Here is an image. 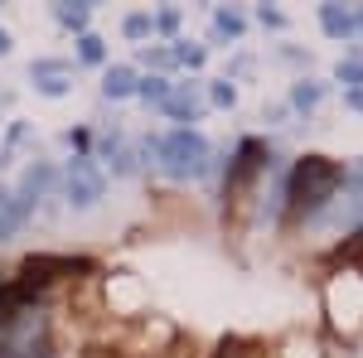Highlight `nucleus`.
Returning <instances> with one entry per match:
<instances>
[{
	"label": "nucleus",
	"mask_w": 363,
	"mask_h": 358,
	"mask_svg": "<svg viewBox=\"0 0 363 358\" xmlns=\"http://www.w3.org/2000/svg\"><path fill=\"white\" fill-rule=\"evenodd\" d=\"M136 92L145 97V102H165V97H169V83L160 78V73H155V78H136Z\"/></svg>",
	"instance_id": "nucleus-13"
},
{
	"label": "nucleus",
	"mask_w": 363,
	"mask_h": 358,
	"mask_svg": "<svg viewBox=\"0 0 363 358\" xmlns=\"http://www.w3.org/2000/svg\"><path fill=\"white\" fill-rule=\"evenodd\" d=\"M339 184H344V165H339V160H325V155H306V160H296V169H291V184H286L291 213H296V218L320 213V208L335 198Z\"/></svg>",
	"instance_id": "nucleus-1"
},
{
	"label": "nucleus",
	"mask_w": 363,
	"mask_h": 358,
	"mask_svg": "<svg viewBox=\"0 0 363 358\" xmlns=\"http://www.w3.org/2000/svg\"><path fill=\"white\" fill-rule=\"evenodd\" d=\"M344 102H349L354 111H363V87H349V97H344Z\"/></svg>",
	"instance_id": "nucleus-25"
},
{
	"label": "nucleus",
	"mask_w": 363,
	"mask_h": 358,
	"mask_svg": "<svg viewBox=\"0 0 363 358\" xmlns=\"http://www.w3.org/2000/svg\"><path fill=\"white\" fill-rule=\"evenodd\" d=\"M54 15H58V25H68V29H87V5H58Z\"/></svg>",
	"instance_id": "nucleus-14"
},
{
	"label": "nucleus",
	"mask_w": 363,
	"mask_h": 358,
	"mask_svg": "<svg viewBox=\"0 0 363 358\" xmlns=\"http://www.w3.org/2000/svg\"><path fill=\"white\" fill-rule=\"evenodd\" d=\"M213 102H218V107H233V102H238V87L233 83H213Z\"/></svg>",
	"instance_id": "nucleus-21"
},
{
	"label": "nucleus",
	"mask_w": 363,
	"mask_h": 358,
	"mask_svg": "<svg viewBox=\"0 0 363 358\" xmlns=\"http://www.w3.org/2000/svg\"><path fill=\"white\" fill-rule=\"evenodd\" d=\"M34 87H39L44 97H63V92H68V78H34Z\"/></svg>",
	"instance_id": "nucleus-19"
},
{
	"label": "nucleus",
	"mask_w": 363,
	"mask_h": 358,
	"mask_svg": "<svg viewBox=\"0 0 363 358\" xmlns=\"http://www.w3.org/2000/svg\"><path fill=\"white\" fill-rule=\"evenodd\" d=\"M281 358H320V349H315L310 339H291V344L281 349Z\"/></svg>",
	"instance_id": "nucleus-18"
},
{
	"label": "nucleus",
	"mask_w": 363,
	"mask_h": 358,
	"mask_svg": "<svg viewBox=\"0 0 363 358\" xmlns=\"http://www.w3.org/2000/svg\"><path fill=\"white\" fill-rule=\"evenodd\" d=\"M257 20H262V25H272V29H281V25H286V20H281L277 10H267V5H262V10H257Z\"/></svg>",
	"instance_id": "nucleus-24"
},
{
	"label": "nucleus",
	"mask_w": 363,
	"mask_h": 358,
	"mask_svg": "<svg viewBox=\"0 0 363 358\" xmlns=\"http://www.w3.org/2000/svg\"><path fill=\"white\" fill-rule=\"evenodd\" d=\"M0 54H10V34L5 29H0Z\"/></svg>",
	"instance_id": "nucleus-28"
},
{
	"label": "nucleus",
	"mask_w": 363,
	"mask_h": 358,
	"mask_svg": "<svg viewBox=\"0 0 363 358\" xmlns=\"http://www.w3.org/2000/svg\"><path fill=\"white\" fill-rule=\"evenodd\" d=\"M150 20H155V29L174 34V29H179V10H160V15H150Z\"/></svg>",
	"instance_id": "nucleus-22"
},
{
	"label": "nucleus",
	"mask_w": 363,
	"mask_h": 358,
	"mask_svg": "<svg viewBox=\"0 0 363 358\" xmlns=\"http://www.w3.org/2000/svg\"><path fill=\"white\" fill-rule=\"evenodd\" d=\"M68 73H73L68 58H34V68H29V78H68Z\"/></svg>",
	"instance_id": "nucleus-10"
},
{
	"label": "nucleus",
	"mask_w": 363,
	"mask_h": 358,
	"mask_svg": "<svg viewBox=\"0 0 363 358\" xmlns=\"http://www.w3.org/2000/svg\"><path fill=\"white\" fill-rule=\"evenodd\" d=\"M25 218H29V208L15 198V194H5L0 189V242H10L20 228H25Z\"/></svg>",
	"instance_id": "nucleus-7"
},
{
	"label": "nucleus",
	"mask_w": 363,
	"mask_h": 358,
	"mask_svg": "<svg viewBox=\"0 0 363 358\" xmlns=\"http://www.w3.org/2000/svg\"><path fill=\"white\" fill-rule=\"evenodd\" d=\"M145 63H155V68H169V63H174V54H169V49H145Z\"/></svg>",
	"instance_id": "nucleus-23"
},
{
	"label": "nucleus",
	"mask_w": 363,
	"mask_h": 358,
	"mask_svg": "<svg viewBox=\"0 0 363 358\" xmlns=\"http://www.w3.org/2000/svg\"><path fill=\"white\" fill-rule=\"evenodd\" d=\"M174 58H179V63H189V68H199V63H203V49H199V44H179Z\"/></svg>",
	"instance_id": "nucleus-20"
},
{
	"label": "nucleus",
	"mask_w": 363,
	"mask_h": 358,
	"mask_svg": "<svg viewBox=\"0 0 363 358\" xmlns=\"http://www.w3.org/2000/svg\"><path fill=\"white\" fill-rule=\"evenodd\" d=\"M126 39H145V34H150V29H155V20H150V15H145V10H136V15H126Z\"/></svg>",
	"instance_id": "nucleus-15"
},
{
	"label": "nucleus",
	"mask_w": 363,
	"mask_h": 358,
	"mask_svg": "<svg viewBox=\"0 0 363 358\" xmlns=\"http://www.w3.org/2000/svg\"><path fill=\"white\" fill-rule=\"evenodd\" d=\"M349 252H354V257H363V233L354 237V242H349Z\"/></svg>",
	"instance_id": "nucleus-27"
},
{
	"label": "nucleus",
	"mask_w": 363,
	"mask_h": 358,
	"mask_svg": "<svg viewBox=\"0 0 363 358\" xmlns=\"http://www.w3.org/2000/svg\"><path fill=\"white\" fill-rule=\"evenodd\" d=\"M354 25H363V10H359V20H354Z\"/></svg>",
	"instance_id": "nucleus-29"
},
{
	"label": "nucleus",
	"mask_w": 363,
	"mask_h": 358,
	"mask_svg": "<svg viewBox=\"0 0 363 358\" xmlns=\"http://www.w3.org/2000/svg\"><path fill=\"white\" fill-rule=\"evenodd\" d=\"M102 54H107V49H102L97 34H83V39H78V58H83V63H102Z\"/></svg>",
	"instance_id": "nucleus-16"
},
{
	"label": "nucleus",
	"mask_w": 363,
	"mask_h": 358,
	"mask_svg": "<svg viewBox=\"0 0 363 358\" xmlns=\"http://www.w3.org/2000/svg\"><path fill=\"white\" fill-rule=\"evenodd\" d=\"M339 78H344L349 87H363V58H359V54H349L344 63H339Z\"/></svg>",
	"instance_id": "nucleus-17"
},
{
	"label": "nucleus",
	"mask_w": 363,
	"mask_h": 358,
	"mask_svg": "<svg viewBox=\"0 0 363 358\" xmlns=\"http://www.w3.org/2000/svg\"><path fill=\"white\" fill-rule=\"evenodd\" d=\"M213 34H218V39H238V34H242V15H238V10H218V15H213Z\"/></svg>",
	"instance_id": "nucleus-11"
},
{
	"label": "nucleus",
	"mask_w": 363,
	"mask_h": 358,
	"mask_svg": "<svg viewBox=\"0 0 363 358\" xmlns=\"http://www.w3.org/2000/svg\"><path fill=\"white\" fill-rule=\"evenodd\" d=\"M131 92H136V73L126 63H112L102 78V97H131Z\"/></svg>",
	"instance_id": "nucleus-8"
},
{
	"label": "nucleus",
	"mask_w": 363,
	"mask_h": 358,
	"mask_svg": "<svg viewBox=\"0 0 363 358\" xmlns=\"http://www.w3.org/2000/svg\"><path fill=\"white\" fill-rule=\"evenodd\" d=\"M325 310H330V325L344 339H359L363 334V272H339L325 286Z\"/></svg>",
	"instance_id": "nucleus-3"
},
{
	"label": "nucleus",
	"mask_w": 363,
	"mask_h": 358,
	"mask_svg": "<svg viewBox=\"0 0 363 358\" xmlns=\"http://www.w3.org/2000/svg\"><path fill=\"white\" fill-rule=\"evenodd\" d=\"M349 218H363V198H354V203H349Z\"/></svg>",
	"instance_id": "nucleus-26"
},
{
	"label": "nucleus",
	"mask_w": 363,
	"mask_h": 358,
	"mask_svg": "<svg viewBox=\"0 0 363 358\" xmlns=\"http://www.w3.org/2000/svg\"><path fill=\"white\" fill-rule=\"evenodd\" d=\"M54 184H58V169L49 165V160H34V165L25 169V179H20V194H15V198L25 203L29 213H34V203H39V198H44L49 189H54Z\"/></svg>",
	"instance_id": "nucleus-5"
},
{
	"label": "nucleus",
	"mask_w": 363,
	"mask_h": 358,
	"mask_svg": "<svg viewBox=\"0 0 363 358\" xmlns=\"http://www.w3.org/2000/svg\"><path fill=\"white\" fill-rule=\"evenodd\" d=\"M155 160L169 179H199V174H208V140L194 126H179L165 140H155Z\"/></svg>",
	"instance_id": "nucleus-2"
},
{
	"label": "nucleus",
	"mask_w": 363,
	"mask_h": 358,
	"mask_svg": "<svg viewBox=\"0 0 363 358\" xmlns=\"http://www.w3.org/2000/svg\"><path fill=\"white\" fill-rule=\"evenodd\" d=\"M102 174H97V165L87 160V155H73L68 160V169H63V194H68V203L73 208H92L97 198H102Z\"/></svg>",
	"instance_id": "nucleus-4"
},
{
	"label": "nucleus",
	"mask_w": 363,
	"mask_h": 358,
	"mask_svg": "<svg viewBox=\"0 0 363 358\" xmlns=\"http://www.w3.org/2000/svg\"><path fill=\"white\" fill-rule=\"evenodd\" d=\"M320 92H325V87H320V83H310V78H306V83H296V87H291V107L310 111L315 102H320Z\"/></svg>",
	"instance_id": "nucleus-12"
},
{
	"label": "nucleus",
	"mask_w": 363,
	"mask_h": 358,
	"mask_svg": "<svg viewBox=\"0 0 363 358\" xmlns=\"http://www.w3.org/2000/svg\"><path fill=\"white\" fill-rule=\"evenodd\" d=\"M320 25H325V34H335V39H349L354 34V15L344 5H320Z\"/></svg>",
	"instance_id": "nucleus-9"
},
{
	"label": "nucleus",
	"mask_w": 363,
	"mask_h": 358,
	"mask_svg": "<svg viewBox=\"0 0 363 358\" xmlns=\"http://www.w3.org/2000/svg\"><path fill=\"white\" fill-rule=\"evenodd\" d=\"M160 107H165L169 116H179V121H199V116H203V102H199L194 87H169V97Z\"/></svg>",
	"instance_id": "nucleus-6"
}]
</instances>
